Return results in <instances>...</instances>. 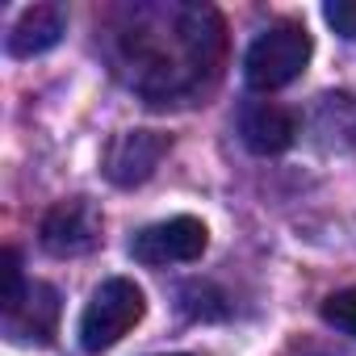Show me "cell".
<instances>
[{"label": "cell", "instance_id": "10", "mask_svg": "<svg viewBox=\"0 0 356 356\" xmlns=\"http://www.w3.org/2000/svg\"><path fill=\"white\" fill-rule=\"evenodd\" d=\"M26 293V277H22V256L17 248H5V293H0V310L13 306Z\"/></svg>", "mask_w": 356, "mask_h": 356}, {"label": "cell", "instance_id": "7", "mask_svg": "<svg viewBox=\"0 0 356 356\" xmlns=\"http://www.w3.org/2000/svg\"><path fill=\"white\" fill-rule=\"evenodd\" d=\"M239 134H243L248 151H256V155H281L285 147H293L298 122L277 101H248L243 113H239Z\"/></svg>", "mask_w": 356, "mask_h": 356}, {"label": "cell", "instance_id": "8", "mask_svg": "<svg viewBox=\"0 0 356 356\" xmlns=\"http://www.w3.org/2000/svg\"><path fill=\"white\" fill-rule=\"evenodd\" d=\"M63 30H67V13L59 5H34L13 22L5 47H9L13 59H34V55L51 51V47H59Z\"/></svg>", "mask_w": 356, "mask_h": 356}, {"label": "cell", "instance_id": "11", "mask_svg": "<svg viewBox=\"0 0 356 356\" xmlns=\"http://www.w3.org/2000/svg\"><path fill=\"white\" fill-rule=\"evenodd\" d=\"M323 17H327V26L335 34H343V38L356 42V0H331V5L323 9Z\"/></svg>", "mask_w": 356, "mask_h": 356}, {"label": "cell", "instance_id": "3", "mask_svg": "<svg viewBox=\"0 0 356 356\" xmlns=\"http://www.w3.org/2000/svg\"><path fill=\"white\" fill-rule=\"evenodd\" d=\"M210 243V231L202 218L193 214H176V218H163V222H151L143 227L134 239H130V256L138 264H151V268H163V264H193L202 260Z\"/></svg>", "mask_w": 356, "mask_h": 356}, {"label": "cell", "instance_id": "6", "mask_svg": "<svg viewBox=\"0 0 356 356\" xmlns=\"http://www.w3.org/2000/svg\"><path fill=\"white\" fill-rule=\"evenodd\" d=\"M59 327V293L47 281H30L26 293L5 306V335L13 343H51Z\"/></svg>", "mask_w": 356, "mask_h": 356}, {"label": "cell", "instance_id": "12", "mask_svg": "<svg viewBox=\"0 0 356 356\" xmlns=\"http://www.w3.org/2000/svg\"><path fill=\"white\" fill-rule=\"evenodd\" d=\"M172 356H185V352H172Z\"/></svg>", "mask_w": 356, "mask_h": 356}, {"label": "cell", "instance_id": "9", "mask_svg": "<svg viewBox=\"0 0 356 356\" xmlns=\"http://www.w3.org/2000/svg\"><path fill=\"white\" fill-rule=\"evenodd\" d=\"M323 323H331L335 331L356 339V285H348V289H339L323 302Z\"/></svg>", "mask_w": 356, "mask_h": 356}, {"label": "cell", "instance_id": "1", "mask_svg": "<svg viewBox=\"0 0 356 356\" xmlns=\"http://www.w3.org/2000/svg\"><path fill=\"white\" fill-rule=\"evenodd\" d=\"M314 55V38L302 22H273L252 47H248V59H243V76H248V88L256 92H277L285 84H293L306 63Z\"/></svg>", "mask_w": 356, "mask_h": 356}, {"label": "cell", "instance_id": "4", "mask_svg": "<svg viewBox=\"0 0 356 356\" xmlns=\"http://www.w3.org/2000/svg\"><path fill=\"white\" fill-rule=\"evenodd\" d=\"M168 151H172V138L163 130H122V134L109 138L105 159H101V172H105L109 185L134 189V185L151 181Z\"/></svg>", "mask_w": 356, "mask_h": 356}, {"label": "cell", "instance_id": "2", "mask_svg": "<svg viewBox=\"0 0 356 356\" xmlns=\"http://www.w3.org/2000/svg\"><path fill=\"white\" fill-rule=\"evenodd\" d=\"M147 314V298L134 281L109 277L92 289L84 314H80V348L84 352H109L118 339H126Z\"/></svg>", "mask_w": 356, "mask_h": 356}, {"label": "cell", "instance_id": "5", "mask_svg": "<svg viewBox=\"0 0 356 356\" xmlns=\"http://www.w3.org/2000/svg\"><path fill=\"white\" fill-rule=\"evenodd\" d=\"M101 243V210L88 197H67L55 202L42 218V248L59 260L67 256H88Z\"/></svg>", "mask_w": 356, "mask_h": 356}]
</instances>
